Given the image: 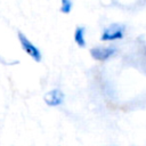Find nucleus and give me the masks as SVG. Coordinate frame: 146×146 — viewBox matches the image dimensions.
<instances>
[{
  "label": "nucleus",
  "instance_id": "2",
  "mask_svg": "<svg viewBox=\"0 0 146 146\" xmlns=\"http://www.w3.org/2000/svg\"><path fill=\"white\" fill-rule=\"evenodd\" d=\"M124 33H125V26L123 24L112 23L103 30L100 34V41L111 42V41L121 40L124 38Z\"/></svg>",
  "mask_w": 146,
  "mask_h": 146
},
{
  "label": "nucleus",
  "instance_id": "3",
  "mask_svg": "<svg viewBox=\"0 0 146 146\" xmlns=\"http://www.w3.org/2000/svg\"><path fill=\"white\" fill-rule=\"evenodd\" d=\"M90 56L97 62H106L111 57H113L116 52V48L113 46H96L90 50Z\"/></svg>",
  "mask_w": 146,
  "mask_h": 146
},
{
  "label": "nucleus",
  "instance_id": "5",
  "mask_svg": "<svg viewBox=\"0 0 146 146\" xmlns=\"http://www.w3.org/2000/svg\"><path fill=\"white\" fill-rule=\"evenodd\" d=\"M73 39H74V42L76 43V46L79 48H84L86 44H87V41H86V27L82 26V25H78L75 27V30H74Z\"/></svg>",
  "mask_w": 146,
  "mask_h": 146
},
{
  "label": "nucleus",
  "instance_id": "4",
  "mask_svg": "<svg viewBox=\"0 0 146 146\" xmlns=\"http://www.w3.org/2000/svg\"><path fill=\"white\" fill-rule=\"evenodd\" d=\"M43 100H44L46 105H48L49 107H57L64 103L65 94L60 89L55 88V89H51L44 94Z\"/></svg>",
  "mask_w": 146,
  "mask_h": 146
},
{
  "label": "nucleus",
  "instance_id": "1",
  "mask_svg": "<svg viewBox=\"0 0 146 146\" xmlns=\"http://www.w3.org/2000/svg\"><path fill=\"white\" fill-rule=\"evenodd\" d=\"M17 39L19 41V44H21L23 51L29 57H31L35 63H40L42 60V54H41L40 49L22 31H18L17 32Z\"/></svg>",
  "mask_w": 146,
  "mask_h": 146
},
{
  "label": "nucleus",
  "instance_id": "6",
  "mask_svg": "<svg viewBox=\"0 0 146 146\" xmlns=\"http://www.w3.org/2000/svg\"><path fill=\"white\" fill-rule=\"evenodd\" d=\"M73 8V1L72 0H60V7H59V10L62 14H70L71 10Z\"/></svg>",
  "mask_w": 146,
  "mask_h": 146
}]
</instances>
